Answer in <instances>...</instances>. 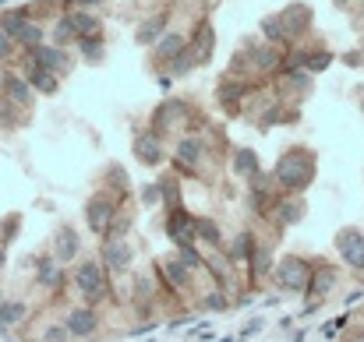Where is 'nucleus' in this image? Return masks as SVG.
<instances>
[{
	"instance_id": "1",
	"label": "nucleus",
	"mask_w": 364,
	"mask_h": 342,
	"mask_svg": "<svg viewBox=\"0 0 364 342\" xmlns=\"http://www.w3.org/2000/svg\"><path fill=\"white\" fill-rule=\"evenodd\" d=\"M276 180L290 191L301 194L311 180H315V155L308 148H290L279 162H276Z\"/></svg>"
},
{
	"instance_id": "2",
	"label": "nucleus",
	"mask_w": 364,
	"mask_h": 342,
	"mask_svg": "<svg viewBox=\"0 0 364 342\" xmlns=\"http://www.w3.org/2000/svg\"><path fill=\"white\" fill-rule=\"evenodd\" d=\"M71 282H75V289L96 307V304L107 297V268H103V261L82 258L78 268H75V275H71Z\"/></svg>"
},
{
	"instance_id": "3",
	"label": "nucleus",
	"mask_w": 364,
	"mask_h": 342,
	"mask_svg": "<svg viewBox=\"0 0 364 342\" xmlns=\"http://www.w3.org/2000/svg\"><path fill=\"white\" fill-rule=\"evenodd\" d=\"M283 67V53L272 46V43H258V46H247L244 53H237V60L230 64V75L234 71H247V75H269Z\"/></svg>"
},
{
	"instance_id": "4",
	"label": "nucleus",
	"mask_w": 364,
	"mask_h": 342,
	"mask_svg": "<svg viewBox=\"0 0 364 342\" xmlns=\"http://www.w3.org/2000/svg\"><path fill=\"white\" fill-rule=\"evenodd\" d=\"M311 272H315V268H311L304 258L287 254V258L276 265V282H279V289H287V293H308Z\"/></svg>"
},
{
	"instance_id": "5",
	"label": "nucleus",
	"mask_w": 364,
	"mask_h": 342,
	"mask_svg": "<svg viewBox=\"0 0 364 342\" xmlns=\"http://www.w3.org/2000/svg\"><path fill=\"white\" fill-rule=\"evenodd\" d=\"M114 219H117V198L110 191H96L85 202V223H89V229L107 236V229L114 226Z\"/></svg>"
},
{
	"instance_id": "6",
	"label": "nucleus",
	"mask_w": 364,
	"mask_h": 342,
	"mask_svg": "<svg viewBox=\"0 0 364 342\" xmlns=\"http://www.w3.org/2000/svg\"><path fill=\"white\" fill-rule=\"evenodd\" d=\"M336 250H340V258L347 261V268H354V272H364V233L361 229H340L336 233Z\"/></svg>"
},
{
	"instance_id": "7",
	"label": "nucleus",
	"mask_w": 364,
	"mask_h": 342,
	"mask_svg": "<svg viewBox=\"0 0 364 342\" xmlns=\"http://www.w3.org/2000/svg\"><path fill=\"white\" fill-rule=\"evenodd\" d=\"M276 18H279V25H283V32H287V43L301 39V35L311 28V7H308V4H290V7L279 11Z\"/></svg>"
},
{
	"instance_id": "8",
	"label": "nucleus",
	"mask_w": 364,
	"mask_h": 342,
	"mask_svg": "<svg viewBox=\"0 0 364 342\" xmlns=\"http://www.w3.org/2000/svg\"><path fill=\"white\" fill-rule=\"evenodd\" d=\"M166 233H170V240H173L177 247H195V240H198V233H195V219H191L181 205H177V209H170Z\"/></svg>"
},
{
	"instance_id": "9",
	"label": "nucleus",
	"mask_w": 364,
	"mask_h": 342,
	"mask_svg": "<svg viewBox=\"0 0 364 342\" xmlns=\"http://www.w3.org/2000/svg\"><path fill=\"white\" fill-rule=\"evenodd\" d=\"M0 92H4V99H11L14 106H21V110H25V106L32 103V92H36V89L28 85V78H25V75L4 71V75H0Z\"/></svg>"
},
{
	"instance_id": "10",
	"label": "nucleus",
	"mask_w": 364,
	"mask_h": 342,
	"mask_svg": "<svg viewBox=\"0 0 364 342\" xmlns=\"http://www.w3.org/2000/svg\"><path fill=\"white\" fill-rule=\"evenodd\" d=\"M131 243H127V236L121 240H103V268L107 272H114V275H121L131 268Z\"/></svg>"
},
{
	"instance_id": "11",
	"label": "nucleus",
	"mask_w": 364,
	"mask_h": 342,
	"mask_svg": "<svg viewBox=\"0 0 364 342\" xmlns=\"http://www.w3.org/2000/svg\"><path fill=\"white\" fill-rule=\"evenodd\" d=\"M64 325H68L71 339H89V336L100 329V318H96L92 307H71L68 318H64Z\"/></svg>"
},
{
	"instance_id": "12",
	"label": "nucleus",
	"mask_w": 364,
	"mask_h": 342,
	"mask_svg": "<svg viewBox=\"0 0 364 342\" xmlns=\"http://www.w3.org/2000/svg\"><path fill=\"white\" fill-rule=\"evenodd\" d=\"M28 60H32V64H39V67H50V71H57V75L71 67V60H68L64 46H46V43L32 46V50H28Z\"/></svg>"
},
{
	"instance_id": "13",
	"label": "nucleus",
	"mask_w": 364,
	"mask_h": 342,
	"mask_svg": "<svg viewBox=\"0 0 364 342\" xmlns=\"http://www.w3.org/2000/svg\"><path fill=\"white\" fill-rule=\"evenodd\" d=\"M82 254V236L75 226H60L57 236H53V258L64 265V261H75Z\"/></svg>"
},
{
	"instance_id": "14",
	"label": "nucleus",
	"mask_w": 364,
	"mask_h": 342,
	"mask_svg": "<svg viewBox=\"0 0 364 342\" xmlns=\"http://www.w3.org/2000/svg\"><path fill=\"white\" fill-rule=\"evenodd\" d=\"M205 159V138H198V134H184V138H177V152H173V162H181V166H198Z\"/></svg>"
},
{
	"instance_id": "15",
	"label": "nucleus",
	"mask_w": 364,
	"mask_h": 342,
	"mask_svg": "<svg viewBox=\"0 0 364 342\" xmlns=\"http://www.w3.org/2000/svg\"><path fill=\"white\" fill-rule=\"evenodd\" d=\"M184 50H188V39H184L181 32H166V35L159 39V46H156V64H159V67H170Z\"/></svg>"
},
{
	"instance_id": "16",
	"label": "nucleus",
	"mask_w": 364,
	"mask_h": 342,
	"mask_svg": "<svg viewBox=\"0 0 364 342\" xmlns=\"http://www.w3.org/2000/svg\"><path fill=\"white\" fill-rule=\"evenodd\" d=\"M134 159L145 162V166H159L163 162V145L156 134H138L134 138Z\"/></svg>"
},
{
	"instance_id": "17",
	"label": "nucleus",
	"mask_w": 364,
	"mask_h": 342,
	"mask_svg": "<svg viewBox=\"0 0 364 342\" xmlns=\"http://www.w3.org/2000/svg\"><path fill=\"white\" fill-rule=\"evenodd\" d=\"M159 268H163V279H166L170 289H188V286H191V272H195V268H188L181 258H166Z\"/></svg>"
},
{
	"instance_id": "18",
	"label": "nucleus",
	"mask_w": 364,
	"mask_h": 342,
	"mask_svg": "<svg viewBox=\"0 0 364 342\" xmlns=\"http://www.w3.org/2000/svg\"><path fill=\"white\" fill-rule=\"evenodd\" d=\"M25 78H28V85L36 89V92H43V96H53L57 92V71H50V67H39V64H32L28 60V71H25Z\"/></svg>"
},
{
	"instance_id": "19",
	"label": "nucleus",
	"mask_w": 364,
	"mask_h": 342,
	"mask_svg": "<svg viewBox=\"0 0 364 342\" xmlns=\"http://www.w3.org/2000/svg\"><path fill=\"white\" fill-rule=\"evenodd\" d=\"M166 21H170V14H166V11H159V14L145 18V21L138 25L134 39H138L141 46H149V43H159V39H163V28H166Z\"/></svg>"
},
{
	"instance_id": "20",
	"label": "nucleus",
	"mask_w": 364,
	"mask_h": 342,
	"mask_svg": "<svg viewBox=\"0 0 364 342\" xmlns=\"http://www.w3.org/2000/svg\"><path fill=\"white\" fill-rule=\"evenodd\" d=\"M25 318H28V304H25V300H4V304H0V329H4V332L18 329Z\"/></svg>"
},
{
	"instance_id": "21",
	"label": "nucleus",
	"mask_w": 364,
	"mask_h": 342,
	"mask_svg": "<svg viewBox=\"0 0 364 342\" xmlns=\"http://www.w3.org/2000/svg\"><path fill=\"white\" fill-rule=\"evenodd\" d=\"M64 18H68V25L75 28V35H92V32H100V18L89 14L85 7H71Z\"/></svg>"
},
{
	"instance_id": "22",
	"label": "nucleus",
	"mask_w": 364,
	"mask_h": 342,
	"mask_svg": "<svg viewBox=\"0 0 364 342\" xmlns=\"http://www.w3.org/2000/svg\"><path fill=\"white\" fill-rule=\"evenodd\" d=\"M301 216H304V202H301V198H279V205H276V212H272L276 226H290V223H297Z\"/></svg>"
},
{
	"instance_id": "23",
	"label": "nucleus",
	"mask_w": 364,
	"mask_h": 342,
	"mask_svg": "<svg viewBox=\"0 0 364 342\" xmlns=\"http://www.w3.org/2000/svg\"><path fill=\"white\" fill-rule=\"evenodd\" d=\"M258 170H262V162H258V155H255L251 148H237V152H234V173H237V177L255 180Z\"/></svg>"
},
{
	"instance_id": "24",
	"label": "nucleus",
	"mask_w": 364,
	"mask_h": 342,
	"mask_svg": "<svg viewBox=\"0 0 364 342\" xmlns=\"http://www.w3.org/2000/svg\"><path fill=\"white\" fill-rule=\"evenodd\" d=\"M241 96H244L241 82H223V85L216 89V99H220V106H223L227 114H234V110L241 106Z\"/></svg>"
},
{
	"instance_id": "25",
	"label": "nucleus",
	"mask_w": 364,
	"mask_h": 342,
	"mask_svg": "<svg viewBox=\"0 0 364 342\" xmlns=\"http://www.w3.org/2000/svg\"><path fill=\"white\" fill-rule=\"evenodd\" d=\"M78 50L85 60H103L107 53V43H103V32H92V35H78Z\"/></svg>"
},
{
	"instance_id": "26",
	"label": "nucleus",
	"mask_w": 364,
	"mask_h": 342,
	"mask_svg": "<svg viewBox=\"0 0 364 342\" xmlns=\"http://www.w3.org/2000/svg\"><path fill=\"white\" fill-rule=\"evenodd\" d=\"M184 116V103H163L159 110H156V116H152V123H156V131H166L173 120H181Z\"/></svg>"
},
{
	"instance_id": "27",
	"label": "nucleus",
	"mask_w": 364,
	"mask_h": 342,
	"mask_svg": "<svg viewBox=\"0 0 364 342\" xmlns=\"http://www.w3.org/2000/svg\"><path fill=\"white\" fill-rule=\"evenodd\" d=\"M251 254H255V240H251V233H237L234 243H230V261H251Z\"/></svg>"
},
{
	"instance_id": "28",
	"label": "nucleus",
	"mask_w": 364,
	"mask_h": 342,
	"mask_svg": "<svg viewBox=\"0 0 364 342\" xmlns=\"http://www.w3.org/2000/svg\"><path fill=\"white\" fill-rule=\"evenodd\" d=\"M262 35H265L269 43H287V32H283V25H279V18H276V14L262 18Z\"/></svg>"
},
{
	"instance_id": "29",
	"label": "nucleus",
	"mask_w": 364,
	"mask_h": 342,
	"mask_svg": "<svg viewBox=\"0 0 364 342\" xmlns=\"http://www.w3.org/2000/svg\"><path fill=\"white\" fill-rule=\"evenodd\" d=\"M251 184H255V187H251V209H255V212H269V205H272V198H269V191H265V184H262L258 177H255Z\"/></svg>"
},
{
	"instance_id": "30",
	"label": "nucleus",
	"mask_w": 364,
	"mask_h": 342,
	"mask_svg": "<svg viewBox=\"0 0 364 342\" xmlns=\"http://www.w3.org/2000/svg\"><path fill=\"white\" fill-rule=\"evenodd\" d=\"M43 39H46L43 28H39L36 21H25V28H21V35H18V46H28V50H32V46H39Z\"/></svg>"
},
{
	"instance_id": "31",
	"label": "nucleus",
	"mask_w": 364,
	"mask_h": 342,
	"mask_svg": "<svg viewBox=\"0 0 364 342\" xmlns=\"http://www.w3.org/2000/svg\"><path fill=\"white\" fill-rule=\"evenodd\" d=\"M195 233H198V240H205V243H213V247H216V243L223 240L213 219H195Z\"/></svg>"
},
{
	"instance_id": "32",
	"label": "nucleus",
	"mask_w": 364,
	"mask_h": 342,
	"mask_svg": "<svg viewBox=\"0 0 364 342\" xmlns=\"http://www.w3.org/2000/svg\"><path fill=\"white\" fill-rule=\"evenodd\" d=\"M21 106H14L11 99H0V123L4 127H18V123H25V116H18Z\"/></svg>"
},
{
	"instance_id": "33",
	"label": "nucleus",
	"mask_w": 364,
	"mask_h": 342,
	"mask_svg": "<svg viewBox=\"0 0 364 342\" xmlns=\"http://www.w3.org/2000/svg\"><path fill=\"white\" fill-rule=\"evenodd\" d=\"M152 289H156V286H152V275H138V279H134V293H131V297H134V304L152 300Z\"/></svg>"
},
{
	"instance_id": "34",
	"label": "nucleus",
	"mask_w": 364,
	"mask_h": 342,
	"mask_svg": "<svg viewBox=\"0 0 364 342\" xmlns=\"http://www.w3.org/2000/svg\"><path fill=\"white\" fill-rule=\"evenodd\" d=\"M269 265H272V261H269V250H265V247H255V254H251V275L258 279L262 272H269Z\"/></svg>"
},
{
	"instance_id": "35",
	"label": "nucleus",
	"mask_w": 364,
	"mask_h": 342,
	"mask_svg": "<svg viewBox=\"0 0 364 342\" xmlns=\"http://www.w3.org/2000/svg\"><path fill=\"white\" fill-rule=\"evenodd\" d=\"M18 223H21V216H18V212H14V216H7V219L0 223V240H4V243H11V240L18 236Z\"/></svg>"
},
{
	"instance_id": "36",
	"label": "nucleus",
	"mask_w": 364,
	"mask_h": 342,
	"mask_svg": "<svg viewBox=\"0 0 364 342\" xmlns=\"http://www.w3.org/2000/svg\"><path fill=\"white\" fill-rule=\"evenodd\" d=\"M68 339H71L68 325H50V329L43 332V339H39V342H68Z\"/></svg>"
},
{
	"instance_id": "37",
	"label": "nucleus",
	"mask_w": 364,
	"mask_h": 342,
	"mask_svg": "<svg viewBox=\"0 0 364 342\" xmlns=\"http://www.w3.org/2000/svg\"><path fill=\"white\" fill-rule=\"evenodd\" d=\"M141 202L145 205H159L163 202V184H145L141 187Z\"/></svg>"
},
{
	"instance_id": "38",
	"label": "nucleus",
	"mask_w": 364,
	"mask_h": 342,
	"mask_svg": "<svg viewBox=\"0 0 364 342\" xmlns=\"http://www.w3.org/2000/svg\"><path fill=\"white\" fill-rule=\"evenodd\" d=\"M14 50H18V39H14V35H7V32L0 28V60H11V57H14Z\"/></svg>"
},
{
	"instance_id": "39",
	"label": "nucleus",
	"mask_w": 364,
	"mask_h": 342,
	"mask_svg": "<svg viewBox=\"0 0 364 342\" xmlns=\"http://www.w3.org/2000/svg\"><path fill=\"white\" fill-rule=\"evenodd\" d=\"M188 268H202V258H198V250L195 247H181V254H177Z\"/></svg>"
},
{
	"instance_id": "40",
	"label": "nucleus",
	"mask_w": 364,
	"mask_h": 342,
	"mask_svg": "<svg viewBox=\"0 0 364 342\" xmlns=\"http://www.w3.org/2000/svg\"><path fill=\"white\" fill-rule=\"evenodd\" d=\"M202 304H205V311H227V297L223 293H209Z\"/></svg>"
},
{
	"instance_id": "41",
	"label": "nucleus",
	"mask_w": 364,
	"mask_h": 342,
	"mask_svg": "<svg viewBox=\"0 0 364 342\" xmlns=\"http://www.w3.org/2000/svg\"><path fill=\"white\" fill-rule=\"evenodd\" d=\"M258 329H262V321L255 318V321H247V325H244V336H251V332H258Z\"/></svg>"
},
{
	"instance_id": "42",
	"label": "nucleus",
	"mask_w": 364,
	"mask_h": 342,
	"mask_svg": "<svg viewBox=\"0 0 364 342\" xmlns=\"http://www.w3.org/2000/svg\"><path fill=\"white\" fill-rule=\"evenodd\" d=\"M75 7H96V4H103V0H71Z\"/></svg>"
},
{
	"instance_id": "43",
	"label": "nucleus",
	"mask_w": 364,
	"mask_h": 342,
	"mask_svg": "<svg viewBox=\"0 0 364 342\" xmlns=\"http://www.w3.org/2000/svg\"><path fill=\"white\" fill-rule=\"evenodd\" d=\"M0 265H4V250H0Z\"/></svg>"
},
{
	"instance_id": "44",
	"label": "nucleus",
	"mask_w": 364,
	"mask_h": 342,
	"mask_svg": "<svg viewBox=\"0 0 364 342\" xmlns=\"http://www.w3.org/2000/svg\"><path fill=\"white\" fill-rule=\"evenodd\" d=\"M347 342H364V339H347Z\"/></svg>"
},
{
	"instance_id": "45",
	"label": "nucleus",
	"mask_w": 364,
	"mask_h": 342,
	"mask_svg": "<svg viewBox=\"0 0 364 342\" xmlns=\"http://www.w3.org/2000/svg\"><path fill=\"white\" fill-rule=\"evenodd\" d=\"M0 4H7V0H0Z\"/></svg>"
},
{
	"instance_id": "46",
	"label": "nucleus",
	"mask_w": 364,
	"mask_h": 342,
	"mask_svg": "<svg viewBox=\"0 0 364 342\" xmlns=\"http://www.w3.org/2000/svg\"><path fill=\"white\" fill-rule=\"evenodd\" d=\"M361 4H364V0H361Z\"/></svg>"
}]
</instances>
